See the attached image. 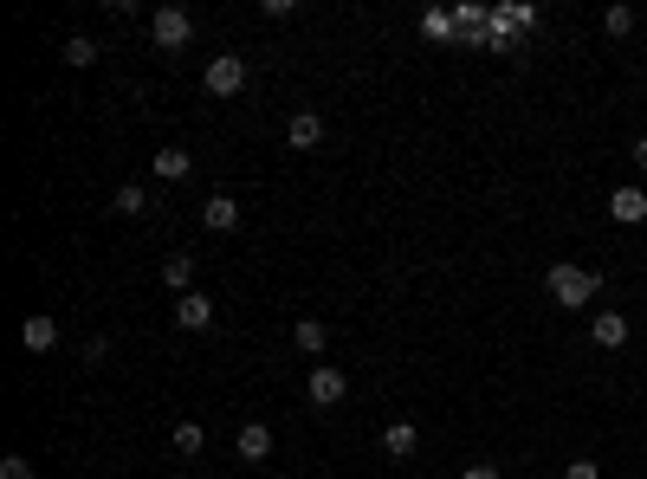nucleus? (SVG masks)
<instances>
[{
    "label": "nucleus",
    "instance_id": "nucleus-1",
    "mask_svg": "<svg viewBox=\"0 0 647 479\" xmlns=\"http://www.w3.org/2000/svg\"><path fill=\"white\" fill-rule=\"evenodd\" d=\"M544 285H550V298H557L563 311H589V305H596V292H602V272L576 266V259H557Z\"/></svg>",
    "mask_w": 647,
    "mask_h": 479
},
{
    "label": "nucleus",
    "instance_id": "nucleus-2",
    "mask_svg": "<svg viewBox=\"0 0 647 479\" xmlns=\"http://www.w3.org/2000/svg\"><path fill=\"white\" fill-rule=\"evenodd\" d=\"M149 39H156L162 52H182L188 39H195V13H188V7H156V20H149Z\"/></svg>",
    "mask_w": 647,
    "mask_h": 479
},
{
    "label": "nucleus",
    "instance_id": "nucleus-3",
    "mask_svg": "<svg viewBox=\"0 0 647 479\" xmlns=\"http://www.w3.org/2000/svg\"><path fill=\"white\" fill-rule=\"evenodd\" d=\"M538 20L531 7H492V33H486V52H512V39Z\"/></svg>",
    "mask_w": 647,
    "mask_h": 479
},
{
    "label": "nucleus",
    "instance_id": "nucleus-4",
    "mask_svg": "<svg viewBox=\"0 0 647 479\" xmlns=\"http://www.w3.org/2000/svg\"><path fill=\"white\" fill-rule=\"evenodd\" d=\"M208 91H214V98H240V91H246V59H240V52H220V59L208 65Z\"/></svg>",
    "mask_w": 647,
    "mask_h": 479
},
{
    "label": "nucleus",
    "instance_id": "nucleus-5",
    "mask_svg": "<svg viewBox=\"0 0 647 479\" xmlns=\"http://www.w3.org/2000/svg\"><path fill=\"white\" fill-rule=\"evenodd\" d=\"M343 395H350V376H343V369H330V363L311 369V402H318V408H337Z\"/></svg>",
    "mask_w": 647,
    "mask_h": 479
},
{
    "label": "nucleus",
    "instance_id": "nucleus-6",
    "mask_svg": "<svg viewBox=\"0 0 647 479\" xmlns=\"http://www.w3.org/2000/svg\"><path fill=\"white\" fill-rule=\"evenodd\" d=\"M208 324H214V298L208 292L175 298V331H208Z\"/></svg>",
    "mask_w": 647,
    "mask_h": 479
},
{
    "label": "nucleus",
    "instance_id": "nucleus-7",
    "mask_svg": "<svg viewBox=\"0 0 647 479\" xmlns=\"http://www.w3.org/2000/svg\"><path fill=\"white\" fill-rule=\"evenodd\" d=\"M20 344L33 350V357H46V350H59V318H46V311H33V318L20 324Z\"/></svg>",
    "mask_w": 647,
    "mask_h": 479
},
{
    "label": "nucleus",
    "instance_id": "nucleus-8",
    "mask_svg": "<svg viewBox=\"0 0 647 479\" xmlns=\"http://www.w3.org/2000/svg\"><path fill=\"white\" fill-rule=\"evenodd\" d=\"M589 337H596L602 350H622L628 344V318L622 311H596V318H589Z\"/></svg>",
    "mask_w": 647,
    "mask_h": 479
},
{
    "label": "nucleus",
    "instance_id": "nucleus-9",
    "mask_svg": "<svg viewBox=\"0 0 647 479\" xmlns=\"http://www.w3.org/2000/svg\"><path fill=\"white\" fill-rule=\"evenodd\" d=\"M233 447H240V460H246V467H259V460L272 454V428H266V421H246Z\"/></svg>",
    "mask_w": 647,
    "mask_h": 479
},
{
    "label": "nucleus",
    "instance_id": "nucleus-10",
    "mask_svg": "<svg viewBox=\"0 0 647 479\" xmlns=\"http://www.w3.org/2000/svg\"><path fill=\"white\" fill-rule=\"evenodd\" d=\"M201 221H208L214 234H233V227H240V201L233 195H208L201 201Z\"/></svg>",
    "mask_w": 647,
    "mask_h": 479
},
{
    "label": "nucleus",
    "instance_id": "nucleus-11",
    "mask_svg": "<svg viewBox=\"0 0 647 479\" xmlns=\"http://www.w3.org/2000/svg\"><path fill=\"white\" fill-rule=\"evenodd\" d=\"M285 143H292V149H318L324 143V117L318 111H298L292 123H285Z\"/></svg>",
    "mask_w": 647,
    "mask_h": 479
},
{
    "label": "nucleus",
    "instance_id": "nucleus-12",
    "mask_svg": "<svg viewBox=\"0 0 647 479\" xmlns=\"http://www.w3.org/2000/svg\"><path fill=\"white\" fill-rule=\"evenodd\" d=\"M609 214L622 227H641L647 221V195H641V188H615V195H609Z\"/></svg>",
    "mask_w": 647,
    "mask_h": 479
},
{
    "label": "nucleus",
    "instance_id": "nucleus-13",
    "mask_svg": "<svg viewBox=\"0 0 647 479\" xmlns=\"http://www.w3.org/2000/svg\"><path fill=\"white\" fill-rule=\"evenodd\" d=\"M453 26H460V39H466V46H486L492 13H486V7H453Z\"/></svg>",
    "mask_w": 647,
    "mask_h": 479
},
{
    "label": "nucleus",
    "instance_id": "nucleus-14",
    "mask_svg": "<svg viewBox=\"0 0 647 479\" xmlns=\"http://www.w3.org/2000/svg\"><path fill=\"white\" fill-rule=\"evenodd\" d=\"M382 447H389L395 460H408L421 447V428H415V421H389V428H382Z\"/></svg>",
    "mask_w": 647,
    "mask_h": 479
},
{
    "label": "nucleus",
    "instance_id": "nucleus-15",
    "mask_svg": "<svg viewBox=\"0 0 647 479\" xmlns=\"http://www.w3.org/2000/svg\"><path fill=\"white\" fill-rule=\"evenodd\" d=\"M292 344L305 350V357H324V344H330V331H324V318H298L292 324Z\"/></svg>",
    "mask_w": 647,
    "mask_h": 479
},
{
    "label": "nucleus",
    "instance_id": "nucleus-16",
    "mask_svg": "<svg viewBox=\"0 0 647 479\" xmlns=\"http://www.w3.org/2000/svg\"><path fill=\"white\" fill-rule=\"evenodd\" d=\"M162 279L188 298V292H195V253H169V259H162Z\"/></svg>",
    "mask_w": 647,
    "mask_h": 479
},
{
    "label": "nucleus",
    "instance_id": "nucleus-17",
    "mask_svg": "<svg viewBox=\"0 0 647 479\" xmlns=\"http://www.w3.org/2000/svg\"><path fill=\"white\" fill-rule=\"evenodd\" d=\"M110 214H123V221H143V214H149V201H143V188H136V182H123V188H117V195H110Z\"/></svg>",
    "mask_w": 647,
    "mask_h": 479
},
{
    "label": "nucleus",
    "instance_id": "nucleus-18",
    "mask_svg": "<svg viewBox=\"0 0 647 479\" xmlns=\"http://www.w3.org/2000/svg\"><path fill=\"white\" fill-rule=\"evenodd\" d=\"M188 169H195V156H188V149H156V175H162V182H182Z\"/></svg>",
    "mask_w": 647,
    "mask_h": 479
},
{
    "label": "nucleus",
    "instance_id": "nucleus-19",
    "mask_svg": "<svg viewBox=\"0 0 647 479\" xmlns=\"http://www.w3.org/2000/svg\"><path fill=\"white\" fill-rule=\"evenodd\" d=\"M65 65H72V72H85V65H98V46H91L85 33H72V39H65Z\"/></svg>",
    "mask_w": 647,
    "mask_h": 479
},
{
    "label": "nucleus",
    "instance_id": "nucleus-20",
    "mask_svg": "<svg viewBox=\"0 0 647 479\" xmlns=\"http://www.w3.org/2000/svg\"><path fill=\"white\" fill-rule=\"evenodd\" d=\"M421 33H428V39H453L460 26H453V13H447V7H428V13H421Z\"/></svg>",
    "mask_w": 647,
    "mask_h": 479
},
{
    "label": "nucleus",
    "instance_id": "nucleus-21",
    "mask_svg": "<svg viewBox=\"0 0 647 479\" xmlns=\"http://www.w3.org/2000/svg\"><path fill=\"white\" fill-rule=\"evenodd\" d=\"M175 447H182V454H201V447H208V428H201V421H182V428H175Z\"/></svg>",
    "mask_w": 647,
    "mask_h": 479
},
{
    "label": "nucleus",
    "instance_id": "nucleus-22",
    "mask_svg": "<svg viewBox=\"0 0 647 479\" xmlns=\"http://www.w3.org/2000/svg\"><path fill=\"white\" fill-rule=\"evenodd\" d=\"M602 33H615V39L635 33V7H609V13H602Z\"/></svg>",
    "mask_w": 647,
    "mask_h": 479
},
{
    "label": "nucleus",
    "instance_id": "nucleus-23",
    "mask_svg": "<svg viewBox=\"0 0 647 479\" xmlns=\"http://www.w3.org/2000/svg\"><path fill=\"white\" fill-rule=\"evenodd\" d=\"M0 479H33V460H26V454H7V460H0Z\"/></svg>",
    "mask_w": 647,
    "mask_h": 479
},
{
    "label": "nucleus",
    "instance_id": "nucleus-24",
    "mask_svg": "<svg viewBox=\"0 0 647 479\" xmlns=\"http://www.w3.org/2000/svg\"><path fill=\"white\" fill-rule=\"evenodd\" d=\"M85 363H91V369L110 363V337H91V344H85Z\"/></svg>",
    "mask_w": 647,
    "mask_h": 479
},
{
    "label": "nucleus",
    "instance_id": "nucleus-25",
    "mask_svg": "<svg viewBox=\"0 0 647 479\" xmlns=\"http://www.w3.org/2000/svg\"><path fill=\"white\" fill-rule=\"evenodd\" d=\"M563 479H602V467H596V460H570V467H563Z\"/></svg>",
    "mask_w": 647,
    "mask_h": 479
},
{
    "label": "nucleus",
    "instance_id": "nucleus-26",
    "mask_svg": "<svg viewBox=\"0 0 647 479\" xmlns=\"http://www.w3.org/2000/svg\"><path fill=\"white\" fill-rule=\"evenodd\" d=\"M460 479H505V473H499V467H466Z\"/></svg>",
    "mask_w": 647,
    "mask_h": 479
},
{
    "label": "nucleus",
    "instance_id": "nucleus-27",
    "mask_svg": "<svg viewBox=\"0 0 647 479\" xmlns=\"http://www.w3.org/2000/svg\"><path fill=\"white\" fill-rule=\"evenodd\" d=\"M628 156H635V169L647 175V136H641V143H635V149H628Z\"/></svg>",
    "mask_w": 647,
    "mask_h": 479
}]
</instances>
